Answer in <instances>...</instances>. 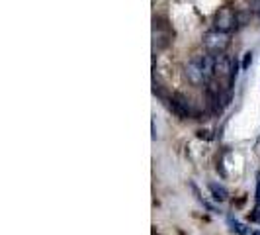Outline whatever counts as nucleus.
Wrapping results in <instances>:
<instances>
[{"label":"nucleus","mask_w":260,"mask_h":235,"mask_svg":"<svg viewBox=\"0 0 260 235\" xmlns=\"http://www.w3.org/2000/svg\"><path fill=\"white\" fill-rule=\"evenodd\" d=\"M229 225L233 227V231H237V233H241V235H247V227L243 225V223H239L237 220H233V218H229Z\"/></svg>","instance_id":"nucleus-7"},{"label":"nucleus","mask_w":260,"mask_h":235,"mask_svg":"<svg viewBox=\"0 0 260 235\" xmlns=\"http://www.w3.org/2000/svg\"><path fill=\"white\" fill-rule=\"evenodd\" d=\"M231 69H233V61L225 53L215 55V75L217 77H229L231 75Z\"/></svg>","instance_id":"nucleus-5"},{"label":"nucleus","mask_w":260,"mask_h":235,"mask_svg":"<svg viewBox=\"0 0 260 235\" xmlns=\"http://www.w3.org/2000/svg\"><path fill=\"white\" fill-rule=\"evenodd\" d=\"M208 188H209V192H211V196H213L215 200H219V202L227 200V196H229V190L219 183H209Z\"/></svg>","instance_id":"nucleus-6"},{"label":"nucleus","mask_w":260,"mask_h":235,"mask_svg":"<svg viewBox=\"0 0 260 235\" xmlns=\"http://www.w3.org/2000/svg\"><path fill=\"white\" fill-rule=\"evenodd\" d=\"M248 12L260 14V0H250V2H248Z\"/></svg>","instance_id":"nucleus-8"},{"label":"nucleus","mask_w":260,"mask_h":235,"mask_svg":"<svg viewBox=\"0 0 260 235\" xmlns=\"http://www.w3.org/2000/svg\"><path fill=\"white\" fill-rule=\"evenodd\" d=\"M256 204H260V177H258V190H256Z\"/></svg>","instance_id":"nucleus-10"},{"label":"nucleus","mask_w":260,"mask_h":235,"mask_svg":"<svg viewBox=\"0 0 260 235\" xmlns=\"http://www.w3.org/2000/svg\"><path fill=\"white\" fill-rule=\"evenodd\" d=\"M250 235H260V231L258 229H254V231H250Z\"/></svg>","instance_id":"nucleus-11"},{"label":"nucleus","mask_w":260,"mask_h":235,"mask_svg":"<svg viewBox=\"0 0 260 235\" xmlns=\"http://www.w3.org/2000/svg\"><path fill=\"white\" fill-rule=\"evenodd\" d=\"M250 61H252V53H247V59H245V63H243V67L247 69V65L250 63Z\"/></svg>","instance_id":"nucleus-9"},{"label":"nucleus","mask_w":260,"mask_h":235,"mask_svg":"<svg viewBox=\"0 0 260 235\" xmlns=\"http://www.w3.org/2000/svg\"><path fill=\"white\" fill-rule=\"evenodd\" d=\"M186 77L188 80L194 84V86H202V84H208L206 80V75L202 71V61H200V55H196L194 59L186 65Z\"/></svg>","instance_id":"nucleus-4"},{"label":"nucleus","mask_w":260,"mask_h":235,"mask_svg":"<svg viewBox=\"0 0 260 235\" xmlns=\"http://www.w3.org/2000/svg\"><path fill=\"white\" fill-rule=\"evenodd\" d=\"M169 108L180 118V120H188V118H196V108L192 104V100L188 96H184L180 92H174L169 98Z\"/></svg>","instance_id":"nucleus-1"},{"label":"nucleus","mask_w":260,"mask_h":235,"mask_svg":"<svg viewBox=\"0 0 260 235\" xmlns=\"http://www.w3.org/2000/svg\"><path fill=\"white\" fill-rule=\"evenodd\" d=\"M204 45H206L208 53H211V55L225 53V49L229 47V34L219 32V30H211L204 38Z\"/></svg>","instance_id":"nucleus-3"},{"label":"nucleus","mask_w":260,"mask_h":235,"mask_svg":"<svg viewBox=\"0 0 260 235\" xmlns=\"http://www.w3.org/2000/svg\"><path fill=\"white\" fill-rule=\"evenodd\" d=\"M213 26L219 32L231 34L233 30L239 27V14L235 12L233 8H219L215 18H213Z\"/></svg>","instance_id":"nucleus-2"}]
</instances>
